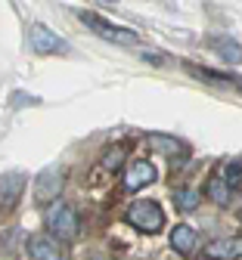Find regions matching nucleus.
Wrapping results in <instances>:
<instances>
[{
	"mask_svg": "<svg viewBox=\"0 0 242 260\" xmlns=\"http://www.w3.org/2000/svg\"><path fill=\"white\" fill-rule=\"evenodd\" d=\"M84 22H87L90 31H96L99 38H106V41H112V44H118V47H130V44L140 41V38H137V31H130V28H118V25H106L99 16H84Z\"/></svg>",
	"mask_w": 242,
	"mask_h": 260,
	"instance_id": "3",
	"label": "nucleus"
},
{
	"mask_svg": "<svg viewBox=\"0 0 242 260\" xmlns=\"http://www.w3.org/2000/svg\"><path fill=\"white\" fill-rule=\"evenodd\" d=\"M199 202H202V195L196 192V189H180L177 195H174V205H177V211H196L199 208Z\"/></svg>",
	"mask_w": 242,
	"mask_h": 260,
	"instance_id": "14",
	"label": "nucleus"
},
{
	"mask_svg": "<svg viewBox=\"0 0 242 260\" xmlns=\"http://www.w3.org/2000/svg\"><path fill=\"white\" fill-rule=\"evenodd\" d=\"M149 146L158 149V152H165V155H171V158H180V155L186 152V146H183L180 140L165 137V134H152V137H149Z\"/></svg>",
	"mask_w": 242,
	"mask_h": 260,
	"instance_id": "11",
	"label": "nucleus"
},
{
	"mask_svg": "<svg viewBox=\"0 0 242 260\" xmlns=\"http://www.w3.org/2000/svg\"><path fill=\"white\" fill-rule=\"evenodd\" d=\"M149 183H155V168L149 161H133L130 168H124V189L127 192H137Z\"/></svg>",
	"mask_w": 242,
	"mask_h": 260,
	"instance_id": "5",
	"label": "nucleus"
},
{
	"mask_svg": "<svg viewBox=\"0 0 242 260\" xmlns=\"http://www.w3.org/2000/svg\"><path fill=\"white\" fill-rule=\"evenodd\" d=\"M22 186H25V177H22V174H16V171H7V174H4V183H0V192H4V205H16Z\"/></svg>",
	"mask_w": 242,
	"mask_h": 260,
	"instance_id": "10",
	"label": "nucleus"
},
{
	"mask_svg": "<svg viewBox=\"0 0 242 260\" xmlns=\"http://www.w3.org/2000/svg\"><path fill=\"white\" fill-rule=\"evenodd\" d=\"M171 245H174V251H180L186 257V254H193L199 248V236H196V230H190V226L180 223V226L171 230Z\"/></svg>",
	"mask_w": 242,
	"mask_h": 260,
	"instance_id": "9",
	"label": "nucleus"
},
{
	"mask_svg": "<svg viewBox=\"0 0 242 260\" xmlns=\"http://www.w3.org/2000/svg\"><path fill=\"white\" fill-rule=\"evenodd\" d=\"M47 230H50L53 239H62V242L75 239L78 236V214H75V208L65 205V202L53 205L50 214H47Z\"/></svg>",
	"mask_w": 242,
	"mask_h": 260,
	"instance_id": "1",
	"label": "nucleus"
},
{
	"mask_svg": "<svg viewBox=\"0 0 242 260\" xmlns=\"http://www.w3.org/2000/svg\"><path fill=\"white\" fill-rule=\"evenodd\" d=\"M59 239H50V236H34L28 242V254L31 260H62V248L56 245Z\"/></svg>",
	"mask_w": 242,
	"mask_h": 260,
	"instance_id": "8",
	"label": "nucleus"
},
{
	"mask_svg": "<svg viewBox=\"0 0 242 260\" xmlns=\"http://www.w3.org/2000/svg\"><path fill=\"white\" fill-rule=\"evenodd\" d=\"M214 44H218L214 50H218V56H221L224 62H233V65H236V62H242V47H239L236 41L221 38V41H214Z\"/></svg>",
	"mask_w": 242,
	"mask_h": 260,
	"instance_id": "13",
	"label": "nucleus"
},
{
	"mask_svg": "<svg viewBox=\"0 0 242 260\" xmlns=\"http://www.w3.org/2000/svg\"><path fill=\"white\" fill-rule=\"evenodd\" d=\"M127 223L133 230H140V233H158L162 223H165V214H162V208L155 202H137L127 211Z\"/></svg>",
	"mask_w": 242,
	"mask_h": 260,
	"instance_id": "2",
	"label": "nucleus"
},
{
	"mask_svg": "<svg viewBox=\"0 0 242 260\" xmlns=\"http://www.w3.org/2000/svg\"><path fill=\"white\" fill-rule=\"evenodd\" d=\"M208 195H211V202H214V205H230L233 189L224 183V177H221V174H214V177L208 180Z\"/></svg>",
	"mask_w": 242,
	"mask_h": 260,
	"instance_id": "12",
	"label": "nucleus"
},
{
	"mask_svg": "<svg viewBox=\"0 0 242 260\" xmlns=\"http://www.w3.org/2000/svg\"><path fill=\"white\" fill-rule=\"evenodd\" d=\"M221 177H224V183H227L230 189H239V186H242V168H239V165H224V168H221Z\"/></svg>",
	"mask_w": 242,
	"mask_h": 260,
	"instance_id": "15",
	"label": "nucleus"
},
{
	"mask_svg": "<svg viewBox=\"0 0 242 260\" xmlns=\"http://www.w3.org/2000/svg\"><path fill=\"white\" fill-rule=\"evenodd\" d=\"M28 41H31V50L34 53H65V41L59 35H53V31L47 25H31L28 31Z\"/></svg>",
	"mask_w": 242,
	"mask_h": 260,
	"instance_id": "4",
	"label": "nucleus"
},
{
	"mask_svg": "<svg viewBox=\"0 0 242 260\" xmlns=\"http://www.w3.org/2000/svg\"><path fill=\"white\" fill-rule=\"evenodd\" d=\"M205 257L208 260H239L242 257V239H218L205 248Z\"/></svg>",
	"mask_w": 242,
	"mask_h": 260,
	"instance_id": "7",
	"label": "nucleus"
},
{
	"mask_svg": "<svg viewBox=\"0 0 242 260\" xmlns=\"http://www.w3.org/2000/svg\"><path fill=\"white\" fill-rule=\"evenodd\" d=\"M121 158H124V149H121V146H115L106 158H102V165H106V171H115V168L121 165Z\"/></svg>",
	"mask_w": 242,
	"mask_h": 260,
	"instance_id": "16",
	"label": "nucleus"
},
{
	"mask_svg": "<svg viewBox=\"0 0 242 260\" xmlns=\"http://www.w3.org/2000/svg\"><path fill=\"white\" fill-rule=\"evenodd\" d=\"M59 192H62V174L59 171H44L38 180H34V199H38L41 205L53 202Z\"/></svg>",
	"mask_w": 242,
	"mask_h": 260,
	"instance_id": "6",
	"label": "nucleus"
}]
</instances>
